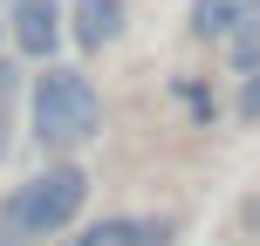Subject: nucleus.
I'll list each match as a JSON object with an SVG mask.
<instances>
[{
	"label": "nucleus",
	"instance_id": "obj_1",
	"mask_svg": "<svg viewBox=\"0 0 260 246\" xmlns=\"http://www.w3.org/2000/svg\"><path fill=\"white\" fill-rule=\"evenodd\" d=\"M82 198H89V171L82 164H48L41 178L7 192V205H0V246H35V239L69 233Z\"/></svg>",
	"mask_w": 260,
	"mask_h": 246
},
{
	"label": "nucleus",
	"instance_id": "obj_2",
	"mask_svg": "<svg viewBox=\"0 0 260 246\" xmlns=\"http://www.w3.org/2000/svg\"><path fill=\"white\" fill-rule=\"evenodd\" d=\"M103 123V96L82 68H48L35 76V144L41 151H76Z\"/></svg>",
	"mask_w": 260,
	"mask_h": 246
},
{
	"label": "nucleus",
	"instance_id": "obj_3",
	"mask_svg": "<svg viewBox=\"0 0 260 246\" xmlns=\"http://www.w3.org/2000/svg\"><path fill=\"white\" fill-rule=\"evenodd\" d=\"M7 34H14V48H21V55L48 62V55H55V41H62V0H14Z\"/></svg>",
	"mask_w": 260,
	"mask_h": 246
},
{
	"label": "nucleus",
	"instance_id": "obj_4",
	"mask_svg": "<svg viewBox=\"0 0 260 246\" xmlns=\"http://www.w3.org/2000/svg\"><path fill=\"white\" fill-rule=\"evenodd\" d=\"M253 21H260V0H192V34L199 41H226Z\"/></svg>",
	"mask_w": 260,
	"mask_h": 246
},
{
	"label": "nucleus",
	"instance_id": "obj_5",
	"mask_svg": "<svg viewBox=\"0 0 260 246\" xmlns=\"http://www.w3.org/2000/svg\"><path fill=\"white\" fill-rule=\"evenodd\" d=\"M123 34V0H76V41L82 48H110Z\"/></svg>",
	"mask_w": 260,
	"mask_h": 246
},
{
	"label": "nucleus",
	"instance_id": "obj_6",
	"mask_svg": "<svg viewBox=\"0 0 260 246\" xmlns=\"http://www.w3.org/2000/svg\"><path fill=\"white\" fill-rule=\"evenodd\" d=\"M144 233H151V219H96V226H82V233H69L55 246H144Z\"/></svg>",
	"mask_w": 260,
	"mask_h": 246
},
{
	"label": "nucleus",
	"instance_id": "obj_7",
	"mask_svg": "<svg viewBox=\"0 0 260 246\" xmlns=\"http://www.w3.org/2000/svg\"><path fill=\"white\" fill-rule=\"evenodd\" d=\"M226 48H233V68H260V21L240 27V34H226Z\"/></svg>",
	"mask_w": 260,
	"mask_h": 246
},
{
	"label": "nucleus",
	"instance_id": "obj_8",
	"mask_svg": "<svg viewBox=\"0 0 260 246\" xmlns=\"http://www.w3.org/2000/svg\"><path fill=\"white\" fill-rule=\"evenodd\" d=\"M14 89H21V76L0 62V151H7V110H14Z\"/></svg>",
	"mask_w": 260,
	"mask_h": 246
},
{
	"label": "nucleus",
	"instance_id": "obj_9",
	"mask_svg": "<svg viewBox=\"0 0 260 246\" xmlns=\"http://www.w3.org/2000/svg\"><path fill=\"white\" fill-rule=\"evenodd\" d=\"M240 117L260 123V68H247V82H240Z\"/></svg>",
	"mask_w": 260,
	"mask_h": 246
},
{
	"label": "nucleus",
	"instance_id": "obj_10",
	"mask_svg": "<svg viewBox=\"0 0 260 246\" xmlns=\"http://www.w3.org/2000/svg\"><path fill=\"white\" fill-rule=\"evenodd\" d=\"M0 34H7V21H0Z\"/></svg>",
	"mask_w": 260,
	"mask_h": 246
}]
</instances>
